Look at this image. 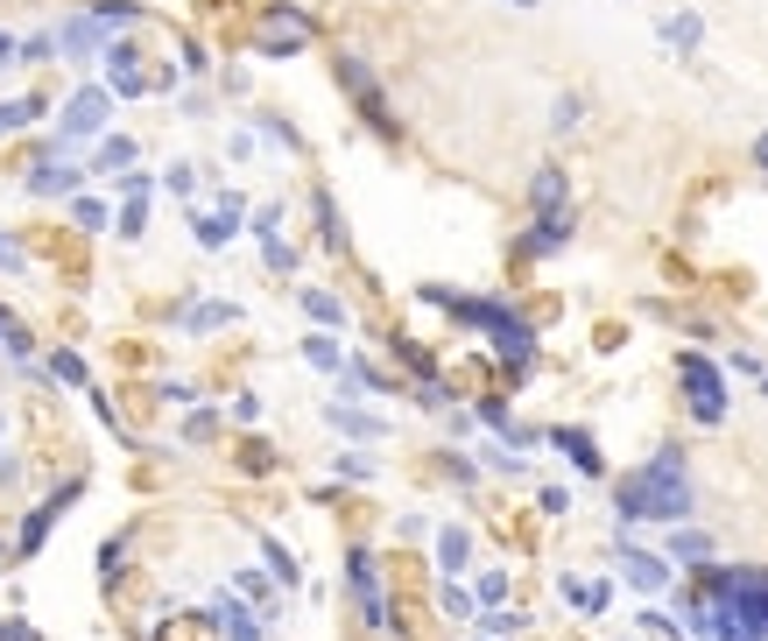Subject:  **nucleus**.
<instances>
[{"label": "nucleus", "mask_w": 768, "mask_h": 641, "mask_svg": "<svg viewBox=\"0 0 768 641\" xmlns=\"http://www.w3.org/2000/svg\"><path fill=\"white\" fill-rule=\"evenodd\" d=\"M691 508H698V494H691V466L676 444H662L656 458H642L635 472H627L621 486H613V515L621 521H691Z\"/></svg>", "instance_id": "nucleus-1"}, {"label": "nucleus", "mask_w": 768, "mask_h": 641, "mask_svg": "<svg viewBox=\"0 0 768 641\" xmlns=\"http://www.w3.org/2000/svg\"><path fill=\"white\" fill-rule=\"evenodd\" d=\"M416 296H424V304H438V310H451L465 332L493 338V353H501L515 374H529V367H536V324L515 318V304H501V296H459V289H444V282H424Z\"/></svg>", "instance_id": "nucleus-2"}, {"label": "nucleus", "mask_w": 768, "mask_h": 641, "mask_svg": "<svg viewBox=\"0 0 768 641\" xmlns=\"http://www.w3.org/2000/svg\"><path fill=\"white\" fill-rule=\"evenodd\" d=\"M331 71H339L345 99L359 107V121H367L374 134H388V141H395L402 121H395V107H388V93H381V78H374V64H367V57H359V50H339V64H331Z\"/></svg>", "instance_id": "nucleus-3"}, {"label": "nucleus", "mask_w": 768, "mask_h": 641, "mask_svg": "<svg viewBox=\"0 0 768 641\" xmlns=\"http://www.w3.org/2000/svg\"><path fill=\"white\" fill-rule=\"evenodd\" d=\"M676 381H684V409L698 416L705 430L727 423V374H719V360H705V353H676Z\"/></svg>", "instance_id": "nucleus-4"}, {"label": "nucleus", "mask_w": 768, "mask_h": 641, "mask_svg": "<svg viewBox=\"0 0 768 641\" xmlns=\"http://www.w3.org/2000/svg\"><path fill=\"white\" fill-rule=\"evenodd\" d=\"M345 592H353L359 620H367L374 634H395V614H388V592H381V564H374V550H345Z\"/></svg>", "instance_id": "nucleus-5"}, {"label": "nucleus", "mask_w": 768, "mask_h": 641, "mask_svg": "<svg viewBox=\"0 0 768 641\" xmlns=\"http://www.w3.org/2000/svg\"><path fill=\"white\" fill-rule=\"evenodd\" d=\"M107 121H113V85H78L64 99V113H57V148H78L93 134H107Z\"/></svg>", "instance_id": "nucleus-6"}, {"label": "nucleus", "mask_w": 768, "mask_h": 641, "mask_svg": "<svg viewBox=\"0 0 768 641\" xmlns=\"http://www.w3.org/2000/svg\"><path fill=\"white\" fill-rule=\"evenodd\" d=\"M310 36H318V28H310V14L290 8V0H276V8H268V22H261V36H254V57H268V64H282V57H304Z\"/></svg>", "instance_id": "nucleus-7"}, {"label": "nucleus", "mask_w": 768, "mask_h": 641, "mask_svg": "<svg viewBox=\"0 0 768 641\" xmlns=\"http://www.w3.org/2000/svg\"><path fill=\"white\" fill-rule=\"evenodd\" d=\"M85 494V480H64L57 494H42L36 508H28V521H22V535H14V557H42V543H50V529H57V515L71 508V501Z\"/></svg>", "instance_id": "nucleus-8"}, {"label": "nucleus", "mask_w": 768, "mask_h": 641, "mask_svg": "<svg viewBox=\"0 0 768 641\" xmlns=\"http://www.w3.org/2000/svg\"><path fill=\"white\" fill-rule=\"evenodd\" d=\"M78 162H71V148H50V156H36L22 170V190L28 198H78Z\"/></svg>", "instance_id": "nucleus-9"}, {"label": "nucleus", "mask_w": 768, "mask_h": 641, "mask_svg": "<svg viewBox=\"0 0 768 641\" xmlns=\"http://www.w3.org/2000/svg\"><path fill=\"white\" fill-rule=\"evenodd\" d=\"M107 42H113V28L99 22L93 8H78V14L57 22V50H64V64H93V57H107Z\"/></svg>", "instance_id": "nucleus-10"}, {"label": "nucleus", "mask_w": 768, "mask_h": 641, "mask_svg": "<svg viewBox=\"0 0 768 641\" xmlns=\"http://www.w3.org/2000/svg\"><path fill=\"white\" fill-rule=\"evenodd\" d=\"M544 444H550V452H564V466H571V472H585V480H607V458H599V437H593V430H578V423H550V430H544Z\"/></svg>", "instance_id": "nucleus-11"}, {"label": "nucleus", "mask_w": 768, "mask_h": 641, "mask_svg": "<svg viewBox=\"0 0 768 641\" xmlns=\"http://www.w3.org/2000/svg\"><path fill=\"white\" fill-rule=\"evenodd\" d=\"M240 219H247V198H240V190H225V198H219V212H198V219H191V233H198V247H205V255H219V247H233Z\"/></svg>", "instance_id": "nucleus-12"}, {"label": "nucleus", "mask_w": 768, "mask_h": 641, "mask_svg": "<svg viewBox=\"0 0 768 641\" xmlns=\"http://www.w3.org/2000/svg\"><path fill=\"white\" fill-rule=\"evenodd\" d=\"M571 247V205H557V212H529V233H522V255L529 261H550Z\"/></svg>", "instance_id": "nucleus-13"}, {"label": "nucleus", "mask_w": 768, "mask_h": 641, "mask_svg": "<svg viewBox=\"0 0 768 641\" xmlns=\"http://www.w3.org/2000/svg\"><path fill=\"white\" fill-rule=\"evenodd\" d=\"M621 578L635 592H670V557H656V550H635V543H621Z\"/></svg>", "instance_id": "nucleus-14"}, {"label": "nucleus", "mask_w": 768, "mask_h": 641, "mask_svg": "<svg viewBox=\"0 0 768 641\" xmlns=\"http://www.w3.org/2000/svg\"><path fill=\"white\" fill-rule=\"evenodd\" d=\"M205 620H212V628H219L225 641H261V634H268V614H247V606H240V600H225V592H219L212 606H205Z\"/></svg>", "instance_id": "nucleus-15"}, {"label": "nucleus", "mask_w": 768, "mask_h": 641, "mask_svg": "<svg viewBox=\"0 0 768 641\" xmlns=\"http://www.w3.org/2000/svg\"><path fill=\"white\" fill-rule=\"evenodd\" d=\"M557 205H571V170L544 162V170L529 176V212H557Z\"/></svg>", "instance_id": "nucleus-16"}, {"label": "nucleus", "mask_w": 768, "mask_h": 641, "mask_svg": "<svg viewBox=\"0 0 768 641\" xmlns=\"http://www.w3.org/2000/svg\"><path fill=\"white\" fill-rule=\"evenodd\" d=\"M176 324H184L191 338L225 332V324H240V304H205V296H198V304H184V318H176Z\"/></svg>", "instance_id": "nucleus-17"}, {"label": "nucleus", "mask_w": 768, "mask_h": 641, "mask_svg": "<svg viewBox=\"0 0 768 641\" xmlns=\"http://www.w3.org/2000/svg\"><path fill=\"white\" fill-rule=\"evenodd\" d=\"M310 212H318V241L331 247V255H345V219H339V198H331L325 184L310 190Z\"/></svg>", "instance_id": "nucleus-18"}, {"label": "nucleus", "mask_w": 768, "mask_h": 641, "mask_svg": "<svg viewBox=\"0 0 768 641\" xmlns=\"http://www.w3.org/2000/svg\"><path fill=\"white\" fill-rule=\"evenodd\" d=\"M557 585H564V600L571 606H578V614H607V600H613V585H607V578H557Z\"/></svg>", "instance_id": "nucleus-19"}, {"label": "nucleus", "mask_w": 768, "mask_h": 641, "mask_svg": "<svg viewBox=\"0 0 768 641\" xmlns=\"http://www.w3.org/2000/svg\"><path fill=\"white\" fill-rule=\"evenodd\" d=\"M662 42H670V50L676 57H698V42H705V22H698V14H662Z\"/></svg>", "instance_id": "nucleus-20"}, {"label": "nucleus", "mask_w": 768, "mask_h": 641, "mask_svg": "<svg viewBox=\"0 0 768 641\" xmlns=\"http://www.w3.org/2000/svg\"><path fill=\"white\" fill-rule=\"evenodd\" d=\"M331 430H345V437H388V416H374V409H345V402H331Z\"/></svg>", "instance_id": "nucleus-21"}, {"label": "nucleus", "mask_w": 768, "mask_h": 641, "mask_svg": "<svg viewBox=\"0 0 768 641\" xmlns=\"http://www.w3.org/2000/svg\"><path fill=\"white\" fill-rule=\"evenodd\" d=\"M36 121H42V93L0 99V141H8V134H22V127H36Z\"/></svg>", "instance_id": "nucleus-22"}, {"label": "nucleus", "mask_w": 768, "mask_h": 641, "mask_svg": "<svg viewBox=\"0 0 768 641\" xmlns=\"http://www.w3.org/2000/svg\"><path fill=\"white\" fill-rule=\"evenodd\" d=\"M99 64H107V85H127V78H142V50H134V36H113Z\"/></svg>", "instance_id": "nucleus-23"}, {"label": "nucleus", "mask_w": 768, "mask_h": 641, "mask_svg": "<svg viewBox=\"0 0 768 641\" xmlns=\"http://www.w3.org/2000/svg\"><path fill=\"white\" fill-rule=\"evenodd\" d=\"M465 557H473V535H465L459 521H451V529H438V571H444V578H459V571H465Z\"/></svg>", "instance_id": "nucleus-24"}, {"label": "nucleus", "mask_w": 768, "mask_h": 641, "mask_svg": "<svg viewBox=\"0 0 768 641\" xmlns=\"http://www.w3.org/2000/svg\"><path fill=\"white\" fill-rule=\"evenodd\" d=\"M304 360H310V367H325V374H345V360H353V353H345L331 332H310V338H304Z\"/></svg>", "instance_id": "nucleus-25"}, {"label": "nucleus", "mask_w": 768, "mask_h": 641, "mask_svg": "<svg viewBox=\"0 0 768 641\" xmlns=\"http://www.w3.org/2000/svg\"><path fill=\"white\" fill-rule=\"evenodd\" d=\"M127 162H134V134H107L99 156H93V170L99 176H127Z\"/></svg>", "instance_id": "nucleus-26"}, {"label": "nucleus", "mask_w": 768, "mask_h": 641, "mask_svg": "<svg viewBox=\"0 0 768 641\" xmlns=\"http://www.w3.org/2000/svg\"><path fill=\"white\" fill-rule=\"evenodd\" d=\"M670 557H676V564H712V535H705V529H684V521H676Z\"/></svg>", "instance_id": "nucleus-27"}, {"label": "nucleus", "mask_w": 768, "mask_h": 641, "mask_svg": "<svg viewBox=\"0 0 768 641\" xmlns=\"http://www.w3.org/2000/svg\"><path fill=\"white\" fill-rule=\"evenodd\" d=\"M339 381H345V387H359V395H395V381H388L374 360H345V374H339Z\"/></svg>", "instance_id": "nucleus-28"}, {"label": "nucleus", "mask_w": 768, "mask_h": 641, "mask_svg": "<svg viewBox=\"0 0 768 641\" xmlns=\"http://www.w3.org/2000/svg\"><path fill=\"white\" fill-rule=\"evenodd\" d=\"M261 557H268V571H276V585H304V564H296L276 535H261Z\"/></svg>", "instance_id": "nucleus-29"}, {"label": "nucleus", "mask_w": 768, "mask_h": 641, "mask_svg": "<svg viewBox=\"0 0 768 641\" xmlns=\"http://www.w3.org/2000/svg\"><path fill=\"white\" fill-rule=\"evenodd\" d=\"M473 628H479V634H522V628H529V614H522V606H487Z\"/></svg>", "instance_id": "nucleus-30"}, {"label": "nucleus", "mask_w": 768, "mask_h": 641, "mask_svg": "<svg viewBox=\"0 0 768 641\" xmlns=\"http://www.w3.org/2000/svg\"><path fill=\"white\" fill-rule=\"evenodd\" d=\"M296 304H304V310H310V318H318V324H345V304H339V296H331V289H296Z\"/></svg>", "instance_id": "nucleus-31"}, {"label": "nucleus", "mask_w": 768, "mask_h": 641, "mask_svg": "<svg viewBox=\"0 0 768 641\" xmlns=\"http://www.w3.org/2000/svg\"><path fill=\"white\" fill-rule=\"evenodd\" d=\"M71 226H78V233H107L113 212H107L99 198H71Z\"/></svg>", "instance_id": "nucleus-32"}, {"label": "nucleus", "mask_w": 768, "mask_h": 641, "mask_svg": "<svg viewBox=\"0 0 768 641\" xmlns=\"http://www.w3.org/2000/svg\"><path fill=\"white\" fill-rule=\"evenodd\" d=\"M50 374L64 381V387H93V374H85V360H78L71 346H57V353H50Z\"/></svg>", "instance_id": "nucleus-33"}, {"label": "nucleus", "mask_w": 768, "mask_h": 641, "mask_svg": "<svg viewBox=\"0 0 768 641\" xmlns=\"http://www.w3.org/2000/svg\"><path fill=\"white\" fill-rule=\"evenodd\" d=\"M93 14L107 28H134V22H142V0H93Z\"/></svg>", "instance_id": "nucleus-34"}, {"label": "nucleus", "mask_w": 768, "mask_h": 641, "mask_svg": "<svg viewBox=\"0 0 768 641\" xmlns=\"http://www.w3.org/2000/svg\"><path fill=\"white\" fill-rule=\"evenodd\" d=\"M57 28H42V36H22V64H57Z\"/></svg>", "instance_id": "nucleus-35"}, {"label": "nucleus", "mask_w": 768, "mask_h": 641, "mask_svg": "<svg viewBox=\"0 0 768 641\" xmlns=\"http://www.w3.org/2000/svg\"><path fill=\"white\" fill-rule=\"evenodd\" d=\"M254 127H261V134H268V141H276V148H290V156H296V148H304V134H296L290 121H276V113H254Z\"/></svg>", "instance_id": "nucleus-36"}, {"label": "nucleus", "mask_w": 768, "mask_h": 641, "mask_svg": "<svg viewBox=\"0 0 768 641\" xmlns=\"http://www.w3.org/2000/svg\"><path fill=\"white\" fill-rule=\"evenodd\" d=\"M578 121H585V99H578V93H557V107H550V127H557V134H571Z\"/></svg>", "instance_id": "nucleus-37"}, {"label": "nucleus", "mask_w": 768, "mask_h": 641, "mask_svg": "<svg viewBox=\"0 0 768 641\" xmlns=\"http://www.w3.org/2000/svg\"><path fill=\"white\" fill-rule=\"evenodd\" d=\"M28 346H36V338H28L22 324H14L8 310H0V353H14V360H28Z\"/></svg>", "instance_id": "nucleus-38"}, {"label": "nucleus", "mask_w": 768, "mask_h": 641, "mask_svg": "<svg viewBox=\"0 0 768 641\" xmlns=\"http://www.w3.org/2000/svg\"><path fill=\"white\" fill-rule=\"evenodd\" d=\"M247 233H254V241H261V247H268V241H282V205H261Z\"/></svg>", "instance_id": "nucleus-39"}, {"label": "nucleus", "mask_w": 768, "mask_h": 641, "mask_svg": "<svg viewBox=\"0 0 768 641\" xmlns=\"http://www.w3.org/2000/svg\"><path fill=\"white\" fill-rule=\"evenodd\" d=\"M473 600H479V606H501V600H508V571H479Z\"/></svg>", "instance_id": "nucleus-40"}, {"label": "nucleus", "mask_w": 768, "mask_h": 641, "mask_svg": "<svg viewBox=\"0 0 768 641\" xmlns=\"http://www.w3.org/2000/svg\"><path fill=\"white\" fill-rule=\"evenodd\" d=\"M444 614H451V620H479V600H473L465 585H444Z\"/></svg>", "instance_id": "nucleus-41"}, {"label": "nucleus", "mask_w": 768, "mask_h": 641, "mask_svg": "<svg viewBox=\"0 0 768 641\" xmlns=\"http://www.w3.org/2000/svg\"><path fill=\"white\" fill-rule=\"evenodd\" d=\"M198 162H170V170H162V190H176V198H191V190H198Z\"/></svg>", "instance_id": "nucleus-42"}, {"label": "nucleus", "mask_w": 768, "mask_h": 641, "mask_svg": "<svg viewBox=\"0 0 768 641\" xmlns=\"http://www.w3.org/2000/svg\"><path fill=\"white\" fill-rule=\"evenodd\" d=\"M120 564H127V535H107V543H99V578H113Z\"/></svg>", "instance_id": "nucleus-43"}, {"label": "nucleus", "mask_w": 768, "mask_h": 641, "mask_svg": "<svg viewBox=\"0 0 768 641\" xmlns=\"http://www.w3.org/2000/svg\"><path fill=\"white\" fill-rule=\"evenodd\" d=\"M0 268H8V275H28V255H22L14 233H0Z\"/></svg>", "instance_id": "nucleus-44"}, {"label": "nucleus", "mask_w": 768, "mask_h": 641, "mask_svg": "<svg viewBox=\"0 0 768 641\" xmlns=\"http://www.w3.org/2000/svg\"><path fill=\"white\" fill-rule=\"evenodd\" d=\"M261 261L276 268V275H290V268H296V247H290V241H268V247H261Z\"/></svg>", "instance_id": "nucleus-45"}, {"label": "nucleus", "mask_w": 768, "mask_h": 641, "mask_svg": "<svg viewBox=\"0 0 768 641\" xmlns=\"http://www.w3.org/2000/svg\"><path fill=\"white\" fill-rule=\"evenodd\" d=\"M635 620H642V628H649L656 641H670V634H676V620H670V614H656V606H642V614H635Z\"/></svg>", "instance_id": "nucleus-46"}, {"label": "nucleus", "mask_w": 768, "mask_h": 641, "mask_svg": "<svg viewBox=\"0 0 768 641\" xmlns=\"http://www.w3.org/2000/svg\"><path fill=\"white\" fill-rule=\"evenodd\" d=\"M212 430H219V416H212V409H198V416H191V423H184V437H191V444H205V437H212Z\"/></svg>", "instance_id": "nucleus-47"}, {"label": "nucleus", "mask_w": 768, "mask_h": 641, "mask_svg": "<svg viewBox=\"0 0 768 641\" xmlns=\"http://www.w3.org/2000/svg\"><path fill=\"white\" fill-rule=\"evenodd\" d=\"M156 402H198V387L191 381H156Z\"/></svg>", "instance_id": "nucleus-48"}, {"label": "nucleus", "mask_w": 768, "mask_h": 641, "mask_svg": "<svg viewBox=\"0 0 768 641\" xmlns=\"http://www.w3.org/2000/svg\"><path fill=\"white\" fill-rule=\"evenodd\" d=\"M536 508H544V515H571V494H564V486H544V494H536Z\"/></svg>", "instance_id": "nucleus-49"}, {"label": "nucleus", "mask_w": 768, "mask_h": 641, "mask_svg": "<svg viewBox=\"0 0 768 641\" xmlns=\"http://www.w3.org/2000/svg\"><path fill=\"white\" fill-rule=\"evenodd\" d=\"M225 156L247 162V156H254V134H247V127H233V134H225Z\"/></svg>", "instance_id": "nucleus-50"}, {"label": "nucleus", "mask_w": 768, "mask_h": 641, "mask_svg": "<svg viewBox=\"0 0 768 641\" xmlns=\"http://www.w3.org/2000/svg\"><path fill=\"white\" fill-rule=\"evenodd\" d=\"M733 374H747V381H768V367H761V353H733Z\"/></svg>", "instance_id": "nucleus-51"}, {"label": "nucleus", "mask_w": 768, "mask_h": 641, "mask_svg": "<svg viewBox=\"0 0 768 641\" xmlns=\"http://www.w3.org/2000/svg\"><path fill=\"white\" fill-rule=\"evenodd\" d=\"M233 423H261V395H240L233 402Z\"/></svg>", "instance_id": "nucleus-52"}, {"label": "nucleus", "mask_w": 768, "mask_h": 641, "mask_svg": "<svg viewBox=\"0 0 768 641\" xmlns=\"http://www.w3.org/2000/svg\"><path fill=\"white\" fill-rule=\"evenodd\" d=\"M0 641H42L36 628H22V620H0Z\"/></svg>", "instance_id": "nucleus-53"}, {"label": "nucleus", "mask_w": 768, "mask_h": 641, "mask_svg": "<svg viewBox=\"0 0 768 641\" xmlns=\"http://www.w3.org/2000/svg\"><path fill=\"white\" fill-rule=\"evenodd\" d=\"M747 156H755V170H768V127L755 134V148H747Z\"/></svg>", "instance_id": "nucleus-54"}, {"label": "nucleus", "mask_w": 768, "mask_h": 641, "mask_svg": "<svg viewBox=\"0 0 768 641\" xmlns=\"http://www.w3.org/2000/svg\"><path fill=\"white\" fill-rule=\"evenodd\" d=\"M0 64H22V42L14 36H0Z\"/></svg>", "instance_id": "nucleus-55"}, {"label": "nucleus", "mask_w": 768, "mask_h": 641, "mask_svg": "<svg viewBox=\"0 0 768 641\" xmlns=\"http://www.w3.org/2000/svg\"><path fill=\"white\" fill-rule=\"evenodd\" d=\"M508 8H536V0H508Z\"/></svg>", "instance_id": "nucleus-56"}, {"label": "nucleus", "mask_w": 768, "mask_h": 641, "mask_svg": "<svg viewBox=\"0 0 768 641\" xmlns=\"http://www.w3.org/2000/svg\"><path fill=\"white\" fill-rule=\"evenodd\" d=\"M0 430H8V416H0Z\"/></svg>", "instance_id": "nucleus-57"}]
</instances>
